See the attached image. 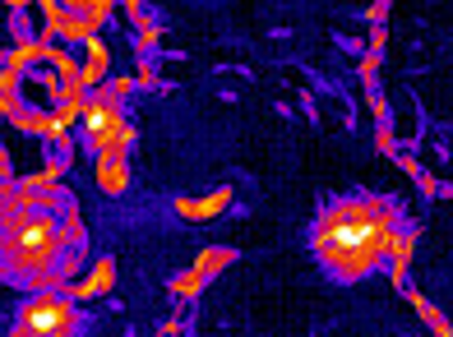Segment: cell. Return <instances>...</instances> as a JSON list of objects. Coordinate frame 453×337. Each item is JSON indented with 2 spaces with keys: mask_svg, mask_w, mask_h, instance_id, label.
I'll use <instances>...</instances> for the list:
<instances>
[{
  "mask_svg": "<svg viewBox=\"0 0 453 337\" xmlns=\"http://www.w3.org/2000/svg\"><path fill=\"white\" fill-rule=\"evenodd\" d=\"M84 319H79V305L65 296V291H37L19 305L14 324H10V337H79Z\"/></svg>",
  "mask_w": 453,
  "mask_h": 337,
  "instance_id": "5",
  "label": "cell"
},
{
  "mask_svg": "<svg viewBox=\"0 0 453 337\" xmlns=\"http://www.w3.org/2000/svg\"><path fill=\"white\" fill-rule=\"evenodd\" d=\"M407 236L403 208L380 195L334 199L311 226V255L334 282H361L398 255Z\"/></svg>",
  "mask_w": 453,
  "mask_h": 337,
  "instance_id": "2",
  "label": "cell"
},
{
  "mask_svg": "<svg viewBox=\"0 0 453 337\" xmlns=\"http://www.w3.org/2000/svg\"><path fill=\"white\" fill-rule=\"evenodd\" d=\"M84 107V83L60 51H24L5 74V116L24 130H56Z\"/></svg>",
  "mask_w": 453,
  "mask_h": 337,
  "instance_id": "3",
  "label": "cell"
},
{
  "mask_svg": "<svg viewBox=\"0 0 453 337\" xmlns=\"http://www.w3.org/2000/svg\"><path fill=\"white\" fill-rule=\"evenodd\" d=\"M47 14L56 19V28L60 33H74V37H84L97 28V19L107 14L111 0H42Z\"/></svg>",
  "mask_w": 453,
  "mask_h": 337,
  "instance_id": "6",
  "label": "cell"
},
{
  "mask_svg": "<svg viewBox=\"0 0 453 337\" xmlns=\"http://www.w3.org/2000/svg\"><path fill=\"white\" fill-rule=\"evenodd\" d=\"M84 249L74 203L51 180H19L5 189V213H0V264L10 282L51 287L74 268Z\"/></svg>",
  "mask_w": 453,
  "mask_h": 337,
  "instance_id": "1",
  "label": "cell"
},
{
  "mask_svg": "<svg viewBox=\"0 0 453 337\" xmlns=\"http://www.w3.org/2000/svg\"><path fill=\"white\" fill-rule=\"evenodd\" d=\"M120 97H126L120 88H93V93H84V107H79V139L88 143L107 189H120L126 153L134 143V130H130V116H126V102Z\"/></svg>",
  "mask_w": 453,
  "mask_h": 337,
  "instance_id": "4",
  "label": "cell"
}]
</instances>
